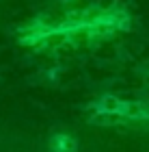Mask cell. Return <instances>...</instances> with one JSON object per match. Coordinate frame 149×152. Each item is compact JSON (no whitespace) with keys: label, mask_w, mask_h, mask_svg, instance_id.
<instances>
[{"label":"cell","mask_w":149,"mask_h":152,"mask_svg":"<svg viewBox=\"0 0 149 152\" xmlns=\"http://www.w3.org/2000/svg\"><path fill=\"white\" fill-rule=\"evenodd\" d=\"M50 150L52 152H76L78 141L67 133H56L50 137Z\"/></svg>","instance_id":"6da1fadb"}]
</instances>
